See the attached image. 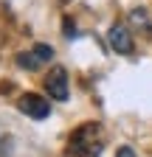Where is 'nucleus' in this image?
I'll return each instance as SVG.
<instances>
[{
    "mask_svg": "<svg viewBox=\"0 0 152 157\" xmlns=\"http://www.w3.org/2000/svg\"><path fill=\"white\" fill-rule=\"evenodd\" d=\"M45 93H48V98H56V101H65V98L70 95L65 67H59V65H56V67L48 73V78H45Z\"/></svg>",
    "mask_w": 152,
    "mask_h": 157,
    "instance_id": "7ed1b4c3",
    "label": "nucleus"
},
{
    "mask_svg": "<svg viewBox=\"0 0 152 157\" xmlns=\"http://www.w3.org/2000/svg\"><path fill=\"white\" fill-rule=\"evenodd\" d=\"M99 151H102L99 124H82L68 140V154H73V157H96Z\"/></svg>",
    "mask_w": 152,
    "mask_h": 157,
    "instance_id": "f257e3e1",
    "label": "nucleus"
},
{
    "mask_svg": "<svg viewBox=\"0 0 152 157\" xmlns=\"http://www.w3.org/2000/svg\"><path fill=\"white\" fill-rule=\"evenodd\" d=\"M130 20H132V25H138V28H146V31H152V23H149V17H146V11L144 9H135L130 14Z\"/></svg>",
    "mask_w": 152,
    "mask_h": 157,
    "instance_id": "423d86ee",
    "label": "nucleus"
},
{
    "mask_svg": "<svg viewBox=\"0 0 152 157\" xmlns=\"http://www.w3.org/2000/svg\"><path fill=\"white\" fill-rule=\"evenodd\" d=\"M107 39H110V48L116 51V53H124V56H130L132 51H135V42H132V36H130L127 25H113Z\"/></svg>",
    "mask_w": 152,
    "mask_h": 157,
    "instance_id": "20e7f679",
    "label": "nucleus"
},
{
    "mask_svg": "<svg viewBox=\"0 0 152 157\" xmlns=\"http://www.w3.org/2000/svg\"><path fill=\"white\" fill-rule=\"evenodd\" d=\"M34 51H37V56H40L42 62H48V59L54 56V48L51 45H34Z\"/></svg>",
    "mask_w": 152,
    "mask_h": 157,
    "instance_id": "0eeeda50",
    "label": "nucleus"
},
{
    "mask_svg": "<svg viewBox=\"0 0 152 157\" xmlns=\"http://www.w3.org/2000/svg\"><path fill=\"white\" fill-rule=\"evenodd\" d=\"M116 157H135V151H132L130 146H121V149L116 151Z\"/></svg>",
    "mask_w": 152,
    "mask_h": 157,
    "instance_id": "6e6552de",
    "label": "nucleus"
},
{
    "mask_svg": "<svg viewBox=\"0 0 152 157\" xmlns=\"http://www.w3.org/2000/svg\"><path fill=\"white\" fill-rule=\"evenodd\" d=\"M17 65H20L23 70H37L42 65V59L37 56V51H31V53H20V56H17Z\"/></svg>",
    "mask_w": 152,
    "mask_h": 157,
    "instance_id": "39448f33",
    "label": "nucleus"
},
{
    "mask_svg": "<svg viewBox=\"0 0 152 157\" xmlns=\"http://www.w3.org/2000/svg\"><path fill=\"white\" fill-rule=\"evenodd\" d=\"M17 107H20L23 115L34 118V121H42V118L51 115V104H48V98L37 95V93H26V95L20 98V104H17Z\"/></svg>",
    "mask_w": 152,
    "mask_h": 157,
    "instance_id": "f03ea898",
    "label": "nucleus"
}]
</instances>
